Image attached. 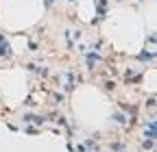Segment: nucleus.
Wrapping results in <instances>:
<instances>
[{
    "label": "nucleus",
    "mask_w": 157,
    "mask_h": 152,
    "mask_svg": "<svg viewBox=\"0 0 157 152\" xmlns=\"http://www.w3.org/2000/svg\"><path fill=\"white\" fill-rule=\"evenodd\" d=\"M0 57H11V48L4 46L2 41H0Z\"/></svg>",
    "instance_id": "f257e3e1"
},
{
    "label": "nucleus",
    "mask_w": 157,
    "mask_h": 152,
    "mask_svg": "<svg viewBox=\"0 0 157 152\" xmlns=\"http://www.w3.org/2000/svg\"><path fill=\"white\" fill-rule=\"evenodd\" d=\"M140 59H142V61H151V59H153V52H146V54H140Z\"/></svg>",
    "instance_id": "f03ea898"
},
{
    "label": "nucleus",
    "mask_w": 157,
    "mask_h": 152,
    "mask_svg": "<svg viewBox=\"0 0 157 152\" xmlns=\"http://www.w3.org/2000/svg\"><path fill=\"white\" fill-rule=\"evenodd\" d=\"M52 2H55V0H46V7H50Z\"/></svg>",
    "instance_id": "7ed1b4c3"
}]
</instances>
